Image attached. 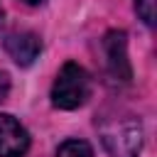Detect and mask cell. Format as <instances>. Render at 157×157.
I'll use <instances>...</instances> for the list:
<instances>
[{"mask_svg":"<svg viewBox=\"0 0 157 157\" xmlns=\"http://www.w3.org/2000/svg\"><path fill=\"white\" fill-rule=\"evenodd\" d=\"M98 135L110 157H137L142 150V123L128 110L105 113L98 120Z\"/></svg>","mask_w":157,"mask_h":157,"instance_id":"cell-1","label":"cell"},{"mask_svg":"<svg viewBox=\"0 0 157 157\" xmlns=\"http://www.w3.org/2000/svg\"><path fill=\"white\" fill-rule=\"evenodd\" d=\"M91 93V76L88 71L76 64V61H66L56 78H54V86H52V103L61 110H74L78 105L86 103Z\"/></svg>","mask_w":157,"mask_h":157,"instance_id":"cell-2","label":"cell"},{"mask_svg":"<svg viewBox=\"0 0 157 157\" xmlns=\"http://www.w3.org/2000/svg\"><path fill=\"white\" fill-rule=\"evenodd\" d=\"M103 54H105V69L115 81L128 83L132 78V69L128 61V37L123 29H113L103 39Z\"/></svg>","mask_w":157,"mask_h":157,"instance_id":"cell-3","label":"cell"},{"mask_svg":"<svg viewBox=\"0 0 157 157\" xmlns=\"http://www.w3.org/2000/svg\"><path fill=\"white\" fill-rule=\"evenodd\" d=\"M29 150V132L10 113H0V157H25Z\"/></svg>","mask_w":157,"mask_h":157,"instance_id":"cell-4","label":"cell"},{"mask_svg":"<svg viewBox=\"0 0 157 157\" xmlns=\"http://www.w3.org/2000/svg\"><path fill=\"white\" fill-rule=\"evenodd\" d=\"M5 52H7L20 66H29V64L39 56V52H42V39H39L34 32H27V29L12 32V34H7V39H5Z\"/></svg>","mask_w":157,"mask_h":157,"instance_id":"cell-5","label":"cell"},{"mask_svg":"<svg viewBox=\"0 0 157 157\" xmlns=\"http://www.w3.org/2000/svg\"><path fill=\"white\" fill-rule=\"evenodd\" d=\"M56 157H96V155L86 140H64L56 150Z\"/></svg>","mask_w":157,"mask_h":157,"instance_id":"cell-6","label":"cell"},{"mask_svg":"<svg viewBox=\"0 0 157 157\" xmlns=\"http://www.w3.org/2000/svg\"><path fill=\"white\" fill-rule=\"evenodd\" d=\"M135 12L147 27L155 25V0H135Z\"/></svg>","mask_w":157,"mask_h":157,"instance_id":"cell-7","label":"cell"},{"mask_svg":"<svg viewBox=\"0 0 157 157\" xmlns=\"http://www.w3.org/2000/svg\"><path fill=\"white\" fill-rule=\"evenodd\" d=\"M10 93V76L5 71H0V101H5Z\"/></svg>","mask_w":157,"mask_h":157,"instance_id":"cell-8","label":"cell"},{"mask_svg":"<svg viewBox=\"0 0 157 157\" xmlns=\"http://www.w3.org/2000/svg\"><path fill=\"white\" fill-rule=\"evenodd\" d=\"M2 20H5V10H2V5H0V25H2Z\"/></svg>","mask_w":157,"mask_h":157,"instance_id":"cell-9","label":"cell"},{"mask_svg":"<svg viewBox=\"0 0 157 157\" xmlns=\"http://www.w3.org/2000/svg\"><path fill=\"white\" fill-rule=\"evenodd\" d=\"M25 2H27V5H39L42 0H25Z\"/></svg>","mask_w":157,"mask_h":157,"instance_id":"cell-10","label":"cell"}]
</instances>
